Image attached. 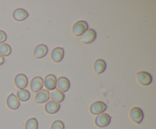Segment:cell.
<instances>
[{"instance_id":"obj_3","label":"cell","mask_w":156,"mask_h":129,"mask_svg":"<svg viewBox=\"0 0 156 129\" xmlns=\"http://www.w3.org/2000/svg\"><path fill=\"white\" fill-rule=\"evenodd\" d=\"M107 109V105L101 101H96L90 106V112L92 115H100Z\"/></svg>"},{"instance_id":"obj_1","label":"cell","mask_w":156,"mask_h":129,"mask_svg":"<svg viewBox=\"0 0 156 129\" xmlns=\"http://www.w3.org/2000/svg\"><path fill=\"white\" fill-rule=\"evenodd\" d=\"M88 29V24L85 21H79L75 23L73 27V33L75 36H82Z\"/></svg>"},{"instance_id":"obj_17","label":"cell","mask_w":156,"mask_h":129,"mask_svg":"<svg viewBox=\"0 0 156 129\" xmlns=\"http://www.w3.org/2000/svg\"><path fill=\"white\" fill-rule=\"evenodd\" d=\"M50 98L52 99L53 101L56 102V103H59L62 102L65 99V94L62 93V91L59 90L58 89H55L50 93Z\"/></svg>"},{"instance_id":"obj_12","label":"cell","mask_w":156,"mask_h":129,"mask_svg":"<svg viewBox=\"0 0 156 129\" xmlns=\"http://www.w3.org/2000/svg\"><path fill=\"white\" fill-rule=\"evenodd\" d=\"M48 53V48L44 44H40L37 46L34 51V56L36 59H42L44 56H47Z\"/></svg>"},{"instance_id":"obj_4","label":"cell","mask_w":156,"mask_h":129,"mask_svg":"<svg viewBox=\"0 0 156 129\" xmlns=\"http://www.w3.org/2000/svg\"><path fill=\"white\" fill-rule=\"evenodd\" d=\"M111 118L109 115L106 113H102L98 115L94 120V123L99 127H105L109 125L111 123Z\"/></svg>"},{"instance_id":"obj_7","label":"cell","mask_w":156,"mask_h":129,"mask_svg":"<svg viewBox=\"0 0 156 129\" xmlns=\"http://www.w3.org/2000/svg\"><path fill=\"white\" fill-rule=\"evenodd\" d=\"M56 77L54 74H48L44 78V86L47 90H53L56 87Z\"/></svg>"},{"instance_id":"obj_16","label":"cell","mask_w":156,"mask_h":129,"mask_svg":"<svg viewBox=\"0 0 156 129\" xmlns=\"http://www.w3.org/2000/svg\"><path fill=\"white\" fill-rule=\"evenodd\" d=\"M12 17L15 21H22L28 17V13L27 12V11L23 8H17L16 10L14 11Z\"/></svg>"},{"instance_id":"obj_18","label":"cell","mask_w":156,"mask_h":129,"mask_svg":"<svg viewBox=\"0 0 156 129\" xmlns=\"http://www.w3.org/2000/svg\"><path fill=\"white\" fill-rule=\"evenodd\" d=\"M107 65L106 62L103 59H98L94 64V70L96 74H101L106 70Z\"/></svg>"},{"instance_id":"obj_11","label":"cell","mask_w":156,"mask_h":129,"mask_svg":"<svg viewBox=\"0 0 156 129\" xmlns=\"http://www.w3.org/2000/svg\"><path fill=\"white\" fill-rule=\"evenodd\" d=\"M50 98V92L47 90H41L35 96V101L37 103H44L48 101Z\"/></svg>"},{"instance_id":"obj_8","label":"cell","mask_w":156,"mask_h":129,"mask_svg":"<svg viewBox=\"0 0 156 129\" xmlns=\"http://www.w3.org/2000/svg\"><path fill=\"white\" fill-rule=\"evenodd\" d=\"M15 84L18 89L23 90L28 84V79L27 76L24 74H17L15 77Z\"/></svg>"},{"instance_id":"obj_22","label":"cell","mask_w":156,"mask_h":129,"mask_svg":"<svg viewBox=\"0 0 156 129\" xmlns=\"http://www.w3.org/2000/svg\"><path fill=\"white\" fill-rule=\"evenodd\" d=\"M65 128V125L64 123L62 121L59 120H56V121H53V124L51 125V129H64Z\"/></svg>"},{"instance_id":"obj_24","label":"cell","mask_w":156,"mask_h":129,"mask_svg":"<svg viewBox=\"0 0 156 129\" xmlns=\"http://www.w3.org/2000/svg\"><path fill=\"white\" fill-rule=\"evenodd\" d=\"M4 62H5L4 57H3V56H0V65H3V64H4Z\"/></svg>"},{"instance_id":"obj_2","label":"cell","mask_w":156,"mask_h":129,"mask_svg":"<svg viewBox=\"0 0 156 129\" xmlns=\"http://www.w3.org/2000/svg\"><path fill=\"white\" fill-rule=\"evenodd\" d=\"M136 80L140 84L143 86H148L152 81V77L149 73L146 71H140L136 74Z\"/></svg>"},{"instance_id":"obj_5","label":"cell","mask_w":156,"mask_h":129,"mask_svg":"<svg viewBox=\"0 0 156 129\" xmlns=\"http://www.w3.org/2000/svg\"><path fill=\"white\" fill-rule=\"evenodd\" d=\"M129 117L136 124H140L144 118L143 110L138 107H134L129 112Z\"/></svg>"},{"instance_id":"obj_13","label":"cell","mask_w":156,"mask_h":129,"mask_svg":"<svg viewBox=\"0 0 156 129\" xmlns=\"http://www.w3.org/2000/svg\"><path fill=\"white\" fill-rule=\"evenodd\" d=\"M6 103L9 109H12V110H15V109H18L20 106V102L18 99L17 98L16 95L14 93H11L10 95L8 97L7 100H6Z\"/></svg>"},{"instance_id":"obj_6","label":"cell","mask_w":156,"mask_h":129,"mask_svg":"<svg viewBox=\"0 0 156 129\" xmlns=\"http://www.w3.org/2000/svg\"><path fill=\"white\" fill-rule=\"evenodd\" d=\"M97 36V33L94 29H88L81 37L80 41L82 43L89 44L94 42Z\"/></svg>"},{"instance_id":"obj_23","label":"cell","mask_w":156,"mask_h":129,"mask_svg":"<svg viewBox=\"0 0 156 129\" xmlns=\"http://www.w3.org/2000/svg\"><path fill=\"white\" fill-rule=\"evenodd\" d=\"M7 39V35L3 30H0V43H4L5 41Z\"/></svg>"},{"instance_id":"obj_9","label":"cell","mask_w":156,"mask_h":129,"mask_svg":"<svg viewBox=\"0 0 156 129\" xmlns=\"http://www.w3.org/2000/svg\"><path fill=\"white\" fill-rule=\"evenodd\" d=\"M56 87L62 93L66 92L70 88V82L66 77H60L56 80Z\"/></svg>"},{"instance_id":"obj_21","label":"cell","mask_w":156,"mask_h":129,"mask_svg":"<svg viewBox=\"0 0 156 129\" xmlns=\"http://www.w3.org/2000/svg\"><path fill=\"white\" fill-rule=\"evenodd\" d=\"M38 122L35 118H30L26 121L25 129H37Z\"/></svg>"},{"instance_id":"obj_10","label":"cell","mask_w":156,"mask_h":129,"mask_svg":"<svg viewBox=\"0 0 156 129\" xmlns=\"http://www.w3.org/2000/svg\"><path fill=\"white\" fill-rule=\"evenodd\" d=\"M43 86H44V80L41 77H34L30 81V89L33 92H37L42 90Z\"/></svg>"},{"instance_id":"obj_20","label":"cell","mask_w":156,"mask_h":129,"mask_svg":"<svg viewBox=\"0 0 156 129\" xmlns=\"http://www.w3.org/2000/svg\"><path fill=\"white\" fill-rule=\"evenodd\" d=\"M12 53V49L10 46L7 43L0 44V56H9Z\"/></svg>"},{"instance_id":"obj_19","label":"cell","mask_w":156,"mask_h":129,"mask_svg":"<svg viewBox=\"0 0 156 129\" xmlns=\"http://www.w3.org/2000/svg\"><path fill=\"white\" fill-rule=\"evenodd\" d=\"M16 97L19 101L25 102L29 100V98H30V93H29V91L27 90H19L17 92Z\"/></svg>"},{"instance_id":"obj_15","label":"cell","mask_w":156,"mask_h":129,"mask_svg":"<svg viewBox=\"0 0 156 129\" xmlns=\"http://www.w3.org/2000/svg\"><path fill=\"white\" fill-rule=\"evenodd\" d=\"M59 109H60V105H59V103L53 101V100L47 102V104L44 106V109L49 114L56 113L59 110Z\"/></svg>"},{"instance_id":"obj_14","label":"cell","mask_w":156,"mask_h":129,"mask_svg":"<svg viewBox=\"0 0 156 129\" xmlns=\"http://www.w3.org/2000/svg\"><path fill=\"white\" fill-rule=\"evenodd\" d=\"M64 57V49L62 47H56L53 49L51 53V59L53 62H59Z\"/></svg>"}]
</instances>
